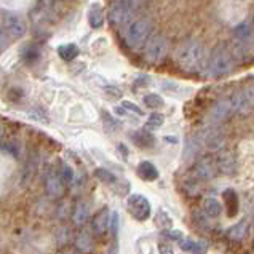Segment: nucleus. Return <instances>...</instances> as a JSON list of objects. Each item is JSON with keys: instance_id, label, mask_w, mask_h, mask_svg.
<instances>
[{"instance_id": "f257e3e1", "label": "nucleus", "mask_w": 254, "mask_h": 254, "mask_svg": "<svg viewBox=\"0 0 254 254\" xmlns=\"http://www.w3.org/2000/svg\"><path fill=\"white\" fill-rule=\"evenodd\" d=\"M176 63L184 72L198 74L208 66L206 48L197 40H187L181 43L176 50Z\"/></svg>"}, {"instance_id": "f03ea898", "label": "nucleus", "mask_w": 254, "mask_h": 254, "mask_svg": "<svg viewBox=\"0 0 254 254\" xmlns=\"http://www.w3.org/2000/svg\"><path fill=\"white\" fill-rule=\"evenodd\" d=\"M235 69V60L227 50L219 48L214 50V53L208 58V70L209 75L214 78H221L229 75L232 70Z\"/></svg>"}, {"instance_id": "7ed1b4c3", "label": "nucleus", "mask_w": 254, "mask_h": 254, "mask_svg": "<svg viewBox=\"0 0 254 254\" xmlns=\"http://www.w3.org/2000/svg\"><path fill=\"white\" fill-rule=\"evenodd\" d=\"M152 32V24L147 19H137L129 23L125 31V42L131 48H139L147 42Z\"/></svg>"}, {"instance_id": "20e7f679", "label": "nucleus", "mask_w": 254, "mask_h": 254, "mask_svg": "<svg viewBox=\"0 0 254 254\" xmlns=\"http://www.w3.org/2000/svg\"><path fill=\"white\" fill-rule=\"evenodd\" d=\"M166 53H168V40L162 34L150 35L144 47V58L150 64H158L165 60Z\"/></svg>"}, {"instance_id": "39448f33", "label": "nucleus", "mask_w": 254, "mask_h": 254, "mask_svg": "<svg viewBox=\"0 0 254 254\" xmlns=\"http://www.w3.org/2000/svg\"><path fill=\"white\" fill-rule=\"evenodd\" d=\"M127 208H128V213L131 214L136 221H147L150 217V203L149 200L144 197V195L139 193H134V195H129L128 200H127Z\"/></svg>"}, {"instance_id": "423d86ee", "label": "nucleus", "mask_w": 254, "mask_h": 254, "mask_svg": "<svg viewBox=\"0 0 254 254\" xmlns=\"http://www.w3.org/2000/svg\"><path fill=\"white\" fill-rule=\"evenodd\" d=\"M229 103H230V107H232V111H234V114L246 115L254 109V93L250 88L240 90L232 98H229Z\"/></svg>"}, {"instance_id": "0eeeda50", "label": "nucleus", "mask_w": 254, "mask_h": 254, "mask_svg": "<svg viewBox=\"0 0 254 254\" xmlns=\"http://www.w3.org/2000/svg\"><path fill=\"white\" fill-rule=\"evenodd\" d=\"M3 32L11 39H19L26 34V23L18 14L8 13L3 16Z\"/></svg>"}, {"instance_id": "6e6552de", "label": "nucleus", "mask_w": 254, "mask_h": 254, "mask_svg": "<svg viewBox=\"0 0 254 254\" xmlns=\"http://www.w3.org/2000/svg\"><path fill=\"white\" fill-rule=\"evenodd\" d=\"M217 173V166H216V160L211 157H203L195 163L193 166V174L195 178L200 181H209L216 176Z\"/></svg>"}, {"instance_id": "1a4fd4ad", "label": "nucleus", "mask_w": 254, "mask_h": 254, "mask_svg": "<svg viewBox=\"0 0 254 254\" xmlns=\"http://www.w3.org/2000/svg\"><path fill=\"white\" fill-rule=\"evenodd\" d=\"M64 187H66V184L63 183V179H61L60 173H58V171H52L47 176L45 190H47V193L50 195V197H53V198L61 197L63 192H64Z\"/></svg>"}, {"instance_id": "9d476101", "label": "nucleus", "mask_w": 254, "mask_h": 254, "mask_svg": "<svg viewBox=\"0 0 254 254\" xmlns=\"http://www.w3.org/2000/svg\"><path fill=\"white\" fill-rule=\"evenodd\" d=\"M109 219H111V213H109L107 208H103L99 213L94 214L91 219V230L93 234L96 235H104L109 230Z\"/></svg>"}, {"instance_id": "9b49d317", "label": "nucleus", "mask_w": 254, "mask_h": 254, "mask_svg": "<svg viewBox=\"0 0 254 254\" xmlns=\"http://www.w3.org/2000/svg\"><path fill=\"white\" fill-rule=\"evenodd\" d=\"M216 166H217V171L222 173V174H230L235 173V158L230 152H221L219 155L216 158Z\"/></svg>"}, {"instance_id": "f8f14e48", "label": "nucleus", "mask_w": 254, "mask_h": 254, "mask_svg": "<svg viewBox=\"0 0 254 254\" xmlns=\"http://www.w3.org/2000/svg\"><path fill=\"white\" fill-rule=\"evenodd\" d=\"M74 245H75V250L78 253H82V254H90L94 250V240H93V237H91L90 232H85V230H82L80 234L75 237Z\"/></svg>"}, {"instance_id": "ddd939ff", "label": "nucleus", "mask_w": 254, "mask_h": 254, "mask_svg": "<svg viewBox=\"0 0 254 254\" xmlns=\"http://www.w3.org/2000/svg\"><path fill=\"white\" fill-rule=\"evenodd\" d=\"M224 203L227 206V216L229 217H235L238 214V209H240V201H238V195L234 189H227L222 193Z\"/></svg>"}, {"instance_id": "4468645a", "label": "nucleus", "mask_w": 254, "mask_h": 254, "mask_svg": "<svg viewBox=\"0 0 254 254\" xmlns=\"http://www.w3.org/2000/svg\"><path fill=\"white\" fill-rule=\"evenodd\" d=\"M181 250L190 254H206L208 251V245L205 242H195L192 238H183L179 242Z\"/></svg>"}, {"instance_id": "2eb2a0df", "label": "nucleus", "mask_w": 254, "mask_h": 254, "mask_svg": "<svg viewBox=\"0 0 254 254\" xmlns=\"http://www.w3.org/2000/svg\"><path fill=\"white\" fill-rule=\"evenodd\" d=\"M137 174H139L141 179L149 181V183L158 179V170L155 168V165L150 162H141L137 165Z\"/></svg>"}, {"instance_id": "dca6fc26", "label": "nucleus", "mask_w": 254, "mask_h": 254, "mask_svg": "<svg viewBox=\"0 0 254 254\" xmlns=\"http://www.w3.org/2000/svg\"><path fill=\"white\" fill-rule=\"evenodd\" d=\"M250 230H248V224L245 221L243 222H238L235 226H232L230 229H227L226 235L230 238V240H235V242H242L245 240L246 237H248Z\"/></svg>"}, {"instance_id": "f3484780", "label": "nucleus", "mask_w": 254, "mask_h": 254, "mask_svg": "<svg viewBox=\"0 0 254 254\" xmlns=\"http://www.w3.org/2000/svg\"><path fill=\"white\" fill-rule=\"evenodd\" d=\"M88 217H90V208L86 203L80 201L78 205H75L74 211H72V221H74L75 226H83L88 221Z\"/></svg>"}, {"instance_id": "a211bd4d", "label": "nucleus", "mask_w": 254, "mask_h": 254, "mask_svg": "<svg viewBox=\"0 0 254 254\" xmlns=\"http://www.w3.org/2000/svg\"><path fill=\"white\" fill-rule=\"evenodd\" d=\"M141 0H112V6L123 13H127L128 16H133L134 11L139 8Z\"/></svg>"}, {"instance_id": "6ab92c4d", "label": "nucleus", "mask_w": 254, "mask_h": 254, "mask_svg": "<svg viewBox=\"0 0 254 254\" xmlns=\"http://www.w3.org/2000/svg\"><path fill=\"white\" fill-rule=\"evenodd\" d=\"M88 23L93 29H99L104 24V11L99 3H93L88 11Z\"/></svg>"}, {"instance_id": "aec40b11", "label": "nucleus", "mask_w": 254, "mask_h": 254, "mask_svg": "<svg viewBox=\"0 0 254 254\" xmlns=\"http://www.w3.org/2000/svg\"><path fill=\"white\" fill-rule=\"evenodd\" d=\"M78 53H80V50H78L75 43H64V45L58 47V55L64 61H74Z\"/></svg>"}, {"instance_id": "412c9836", "label": "nucleus", "mask_w": 254, "mask_h": 254, "mask_svg": "<svg viewBox=\"0 0 254 254\" xmlns=\"http://www.w3.org/2000/svg\"><path fill=\"white\" fill-rule=\"evenodd\" d=\"M203 142H205V146L208 149H213V150H217L222 147L224 144V137L219 131H216V129H213V131H208L205 134V137H203Z\"/></svg>"}, {"instance_id": "4be33fe9", "label": "nucleus", "mask_w": 254, "mask_h": 254, "mask_svg": "<svg viewBox=\"0 0 254 254\" xmlns=\"http://www.w3.org/2000/svg\"><path fill=\"white\" fill-rule=\"evenodd\" d=\"M203 211L208 217H219L222 213V205L216 198H206L203 201Z\"/></svg>"}, {"instance_id": "5701e85b", "label": "nucleus", "mask_w": 254, "mask_h": 254, "mask_svg": "<svg viewBox=\"0 0 254 254\" xmlns=\"http://www.w3.org/2000/svg\"><path fill=\"white\" fill-rule=\"evenodd\" d=\"M133 141L136 146H139L142 149H147V147H152L155 144V139L154 136L147 131H139V133H134L133 134Z\"/></svg>"}, {"instance_id": "b1692460", "label": "nucleus", "mask_w": 254, "mask_h": 254, "mask_svg": "<svg viewBox=\"0 0 254 254\" xmlns=\"http://www.w3.org/2000/svg\"><path fill=\"white\" fill-rule=\"evenodd\" d=\"M234 35L238 40H248L253 35V29L250 23H242L234 29Z\"/></svg>"}, {"instance_id": "393cba45", "label": "nucleus", "mask_w": 254, "mask_h": 254, "mask_svg": "<svg viewBox=\"0 0 254 254\" xmlns=\"http://www.w3.org/2000/svg\"><path fill=\"white\" fill-rule=\"evenodd\" d=\"M144 104H146L149 109H154V111H155V109H162L165 106V101H163L162 96H158V94L149 93V94L144 96Z\"/></svg>"}, {"instance_id": "a878e982", "label": "nucleus", "mask_w": 254, "mask_h": 254, "mask_svg": "<svg viewBox=\"0 0 254 254\" xmlns=\"http://www.w3.org/2000/svg\"><path fill=\"white\" fill-rule=\"evenodd\" d=\"M94 176H96L101 183H104V184H115V183H117L115 174L111 173L109 170H106V168H98L96 171H94Z\"/></svg>"}, {"instance_id": "bb28decb", "label": "nucleus", "mask_w": 254, "mask_h": 254, "mask_svg": "<svg viewBox=\"0 0 254 254\" xmlns=\"http://www.w3.org/2000/svg\"><path fill=\"white\" fill-rule=\"evenodd\" d=\"M155 224H157V227L162 229V230L171 229V219H170V216L166 214L165 211H162V209L155 216Z\"/></svg>"}, {"instance_id": "cd10ccee", "label": "nucleus", "mask_w": 254, "mask_h": 254, "mask_svg": "<svg viewBox=\"0 0 254 254\" xmlns=\"http://www.w3.org/2000/svg\"><path fill=\"white\" fill-rule=\"evenodd\" d=\"M60 173V176H61V179H63V183L66 184V186H69V184H72L74 183V171H72V168L69 165H63L61 166V170L58 171Z\"/></svg>"}, {"instance_id": "c85d7f7f", "label": "nucleus", "mask_w": 254, "mask_h": 254, "mask_svg": "<svg viewBox=\"0 0 254 254\" xmlns=\"http://www.w3.org/2000/svg\"><path fill=\"white\" fill-rule=\"evenodd\" d=\"M163 122H165V117L162 114H152L149 120H147V128L149 129H157V128H160L163 125Z\"/></svg>"}, {"instance_id": "c756f323", "label": "nucleus", "mask_w": 254, "mask_h": 254, "mask_svg": "<svg viewBox=\"0 0 254 254\" xmlns=\"http://www.w3.org/2000/svg\"><path fill=\"white\" fill-rule=\"evenodd\" d=\"M165 235H166V238H170V240H174V242H181L184 238L183 232L176 230V229H166L165 230Z\"/></svg>"}, {"instance_id": "7c9ffc66", "label": "nucleus", "mask_w": 254, "mask_h": 254, "mask_svg": "<svg viewBox=\"0 0 254 254\" xmlns=\"http://www.w3.org/2000/svg\"><path fill=\"white\" fill-rule=\"evenodd\" d=\"M123 109H128L129 112H134L137 115H144V111H141V107L139 106H136L133 103H129V101H123V104H122Z\"/></svg>"}, {"instance_id": "2f4dec72", "label": "nucleus", "mask_w": 254, "mask_h": 254, "mask_svg": "<svg viewBox=\"0 0 254 254\" xmlns=\"http://www.w3.org/2000/svg\"><path fill=\"white\" fill-rule=\"evenodd\" d=\"M104 93L107 94V96L115 98V99L122 98V91L117 88V86H107V88H104Z\"/></svg>"}, {"instance_id": "473e14b6", "label": "nucleus", "mask_w": 254, "mask_h": 254, "mask_svg": "<svg viewBox=\"0 0 254 254\" xmlns=\"http://www.w3.org/2000/svg\"><path fill=\"white\" fill-rule=\"evenodd\" d=\"M158 253H160V254H174L171 245L166 243V242H160V243H158Z\"/></svg>"}, {"instance_id": "72a5a7b5", "label": "nucleus", "mask_w": 254, "mask_h": 254, "mask_svg": "<svg viewBox=\"0 0 254 254\" xmlns=\"http://www.w3.org/2000/svg\"><path fill=\"white\" fill-rule=\"evenodd\" d=\"M23 56H24V60H26V61H31V60H34V58H37V56H39V52H35V50L31 47V48L24 50Z\"/></svg>"}, {"instance_id": "f704fd0d", "label": "nucleus", "mask_w": 254, "mask_h": 254, "mask_svg": "<svg viewBox=\"0 0 254 254\" xmlns=\"http://www.w3.org/2000/svg\"><path fill=\"white\" fill-rule=\"evenodd\" d=\"M8 45V39H6V34L3 32V29H0V52H3Z\"/></svg>"}, {"instance_id": "c9c22d12", "label": "nucleus", "mask_w": 254, "mask_h": 254, "mask_svg": "<svg viewBox=\"0 0 254 254\" xmlns=\"http://www.w3.org/2000/svg\"><path fill=\"white\" fill-rule=\"evenodd\" d=\"M248 88H250V90H251V91L254 93V78H253V82L250 83V86H248Z\"/></svg>"}, {"instance_id": "e433bc0d", "label": "nucleus", "mask_w": 254, "mask_h": 254, "mask_svg": "<svg viewBox=\"0 0 254 254\" xmlns=\"http://www.w3.org/2000/svg\"><path fill=\"white\" fill-rule=\"evenodd\" d=\"M2 136H3V127L0 125V137H2Z\"/></svg>"}, {"instance_id": "4c0bfd02", "label": "nucleus", "mask_w": 254, "mask_h": 254, "mask_svg": "<svg viewBox=\"0 0 254 254\" xmlns=\"http://www.w3.org/2000/svg\"><path fill=\"white\" fill-rule=\"evenodd\" d=\"M60 254H70V253H67V251H61Z\"/></svg>"}, {"instance_id": "58836bf2", "label": "nucleus", "mask_w": 254, "mask_h": 254, "mask_svg": "<svg viewBox=\"0 0 254 254\" xmlns=\"http://www.w3.org/2000/svg\"><path fill=\"white\" fill-rule=\"evenodd\" d=\"M253 224H254V216H253Z\"/></svg>"}]
</instances>
